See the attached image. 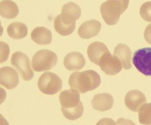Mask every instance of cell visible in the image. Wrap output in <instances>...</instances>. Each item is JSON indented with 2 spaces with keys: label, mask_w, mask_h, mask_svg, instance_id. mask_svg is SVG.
I'll use <instances>...</instances> for the list:
<instances>
[{
  "label": "cell",
  "mask_w": 151,
  "mask_h": 125,
  "mask_svg": "<svg viewBox=\"0 0 151 125\" xmlns=\"http://www.w3.org/2000/svg\"><path fill=\"white\" fill-rule=\"evenodd\" d=\"M140 15L144 20L151 22V1L144 3L140 9Z\"/></svg>",
  "instance_id": "22"
},
{
  "label": "cell",
  "mask_w": 151,
  "mask_h": 125,
  "mask_svg": "<svg viewBox=\"0 0 151 125\" xmlns=\"http://www.w3.org/2000/svg\"><path fill=\"white\" fill-rule=\"evenodd\" d=\"M58 59V56L54 52L50 50H40L32 58V68L36 72L48 71L56 65Z\"/></svg>",
  "instance_id": "4"
},
{
  "label": "cell",
  "mask_w": 151,
  "mask_h": 125,
  "mask_svg": "<svg viewBox=\"0 0 151 125\" xmlns=\"http://www.w3.org/2000/svg\"><path fill=\"white\" fill-rule=\"evenodd\" d=\"M37 86L44 94L53 95L59 93L62 88V81L58 75L50 72L42 74L38 79Z\"/></svg>",
  "instance_id": "5"
},
{
  "label": "cell",
  "mask_w": 151,
  "mask_h": 125,
  "mask_svg": "<svg viewBox=\"0 0 151 125\" xmlns=\"http://www.w3.org/2000/svg\"><path fill=\"white\" fill-rule=\"evenodd\" d=\"M54 27L56 31L61 36H69L75 30L76 22L71 25L65 24L63 21L60 14L57 16L54 19Z\"/></svg>",
  "instance_id": "20"
},
{
  "label": "cell",
  "mask_w": 151,
  "mask_h": 125,
  "mask_svg": "<svg viewBox=\"0 0 151 125\" xmlns=\"http://www.w3.org/2000/svg\"><path fill=\"white\" fill-rule=\"evenodd\" d=\"M146 102V98L144 94L138 90L130 91L125 98L127 108L133 112H139L140 107Z\"/></svg>",
  "instance_id": "11"
},
{
  "label": "cell",
  "mask_w": 151,
  "mask_h": 125,
  "mask_svg": "<svg viewBox=\"0 0 151 125\" xmlns=\"http://www.w3.org/2000/svg\"><path fill=\"white\" fill-rule=\"evenodd\" d=\"M7 31L9 36L15 39H21L27 36V26L23 22L11 23L8 26Z\"/></svg>",
  "instance_id": "19"
},
{
  "label": "cell",
  "mask_w": 151,
  "mask_h": 125,
  "mask_svg": "<svg viewBox=\"0 0 151 125\" xmlns=\"http://www.w3.org/2000/svg\"><path fill=\"white\" fill-rule=\"evenodd\" d=\"M132 62L141 73L151 76V48H144L136 51L133 55Z\"/></svg>",
  "instance_id": "7"
},
{
  "label": "cell",
  "mask_w": 151,
  "mask_h": 125,
  "mask_svg": "<svg viewBox=\"0 0 151 125\" xmlns=\"http://www.w3.org/2000/svg\"><path fill=\"white\" fill-rule=\"evenodd\" d=\"M10 54V48L7 43L1 41V63L7 61Z\"/></svg>",
  "instance_id": "23"
},
{
  "label": "cell",
  "mask_w": 151,
  "mask_h": 125,
  "mask_svg": "<svg viewBox=\"0 0 151 125\" xmlns=\"http://www.w3.org/2000/svg\"><path fill=\"white\" fill-rule=\"evenodd\" d=\"M113 96L108 93L96 94L94 96L91 101L93 108L100 112L110 110L113 107Z\"/></svg>",
  "instance_id": "14"
},
{
  "label": "cell",
  "mask_w": 151,
  "mask_h": 125,
  "mask_svg": "<svg viewBox=\"0 0 151 125\" xmlns=\"http://www.w3.org/2000/svg\"><path fill=\"white\" fill-rule=\"evenodd\" d=\"M11 63L25 81H29L34 77L35 73L31 68L30 59L23 52H16L13 54Z\"/></svg>",
  "instance_id": "6"
},
{
  "label": "cell",
  "mask_w": 151,
  "mask_h": 125,
  "mask_svg": "<svg viewBox=\"0 0 151 125\" xmlns=\"http://www.w3.org/2000/svg\"><path fill=\"white\" fill-rule=\"evenodd\" d=\"M129 1L109 0L103 3L100 6V12L105 22L109 25H116L121 15L128 7Z\"/></svg>",
  "instance_id": "3"
},
{
  "label": "cell",
  "mask_w": 151,
  "mask_h": 125,
  "mask_svg": "<svg viewBox=\"0 0 151 125\" xmlns=\"http://www.w3.org/2000/svg\"><path fill=\"white\" fill-rule=\"evenodd\" d=\"M100 76L96 72L88 70L72 73L69 78L71 89L80 93H85L98 88L101 84Z\"/></svg>",
  "instance_id": "2"
},
{
  "label": "cell",
  "mask_w": 151,
  "mask_h": 125,
  "mask_svg": "<svg viewBox=\"0 0 151 125\" xmlns=\"http://www.w3.org/2000/svg\"><path fill=\"white\" fill-rule=\"evenodd\" d=\"M113 55L120 60L124 69L128 70L132 68V53L129 47L127 44H118L115 48Z\"/></svg>",
  "instance_id": "16"
},
{
  "label": "cell",
  "mask_w": 151,
  "mask_h": 125,
  "mask_svg": "<svg viewBox=\"0 0 151 125\" xmlns=\"http://www.w3.org/2000/svg\"><path fill=\"white\" fill-rule=\"evenodd\" d=\"M109 51L105 44L99 41H95L88 46L87 53L91 62L99 65L101 57Z\"/></svg>",
  "instance_id": "15"
},
{
  "label": "cell",
  "mask_w": 151,
  "mask_h": 125,
  "mask_svg": "<svg viewBox=\"0 0 151 125\" xmlns=\"http://www.w3.org/2000/svg\"><path fill=\"white\" fill-rule=\"evenodd\" d=\"M99 66L106 74L110 76L116 75L123 68L120 60L114 55H112L109 51L101 57Z\"/></svg>",
  "instance_id": "8"
},
{
  "label": "cell",
  "mask_w": 151,
  "mask_h": 125,
  "mask_svg": "<svg viewBox=\"0 0 151 125\" xmlns=\"http://www.w3.org/2000/svg\"><path fill=\"white\" fill-rule=\"evenodd\" d=\"M83 55L79 52H72L68 53L63 60L64 66L70 71H79L85 65Z\"/></svg>",
  "instance_id": "13"
},
{
  "label": "cell",
  "mask_w": 151,
  "mask_h": 125,
  "mask_svg": "<svg viewBox=\"0 0 151 125\" xmlns=\"http://www.w3.org/2000/svg\"><path fill=\"white\" fill-rule=\"evenodd\" d=\"M19 76L13 68L4 66L0 69L1 85L7 89L11 90L17 86L19 83Z\"/></svg>",
  "instance_id": "9"
},
{
  "label": "cell",
  "mask_w": 151,
  "mask_h": 125,
  "mask_svg": "<svg viewBox=\"0 0 151 125\" xmlns=\"http://www.w3.org/2000/svg\"><path fill=\"white\" fill-rule=\"evenodd\" d=\"M139 118L140 124L151 125V103L144 104L140 107Z\"/></svg>",
  "instance_id": "21"
},
{
  "label": "cell",
  "mask_w": 151,
  "mask_h": 125,
  "mask_svg": "<svg viewBox=\"0 0 151 125\" xmlns=\"http://www.w3.org/2000/svg\"><path fill=\"white\" fill-rule=\"evenodd\" d=\"M31 39L40 45H46L52 42V34L49 29L45 27H37L31 33Z\"/></svg>",
  "instance_id": "17"
},
{
  "label": "cell",
  "mask_w": 151,
  "mask_h": 125,
  "mask_svg": "<svg viewBox=\"0 0 151 125\" xmlns=\"http://www.w3.org/2000/svg\"><path fill=\"white\" fill-rule=\"evenodd\" d=\"M78 92L74 90H66L61 92L59 101L63 116L69 120H75L82 116L84 107Z\"/></svg>",
  "instance_id": "1"
},
{
  "label": "cell",
  "mask_w": 151,
  "mask_h": 125,
  "mask_svg": "<svg viewBox=\"0 0 151 125\" xmlns=\"http://www.w3.org/2000/svg\"><path fill=\"white\" fill-rule=\"evenodd\" d=\"M17 4L11 0H3L0 2V14L3 17L8 19L14 18L19 13Z\"/></svg>",
  "instance_id": "18"
},
{
  "label": "cell",
  "mask_w": 151,
  "mask_h": 125,
  "mask_svg": "<svg viewBox=\"0 0 151 125\" xmlns=\"http://www.w3.org/2000/svg\"><path fill=\"white\" fill-rule=\"evenodd\" d=\"M101 23L96 19L84 22L78 30L79 36L83 39H89L97 36L101 28Z\"/></svg>",
  "instance_id": "12"
},
{
  "label": "cell",
  "mask_w": 151,
  "mask_h": 125,
  "mask_svg": "<svg viewBox=\"0 0 151 125\" xmlns=\"http://www.w3.org/2000/svg\"><path fill=\"white\" fill-rule=\"evenodd\" d=\"M60 14L65 24L71 25L80 18L81 10L79 5L75 3L69 2L63 6Z\"/></svg>",
  "instance_id": "10"
},
{
  "label": "cell",
  "mask_w": 151,
  "mask_h": 125,
  "mask_svg": "<svg viewBox=\"0 0 151 125\" xmlns=\"http://www.w3.org/2000/svg\"><path fill=\"white\" fill-rule=\"evenodd\" d=\"M144 36L146 42L151 44V23L146 27L144 33Z\"/></svg>",
  "instance_id": "24"
}]
</instances>
